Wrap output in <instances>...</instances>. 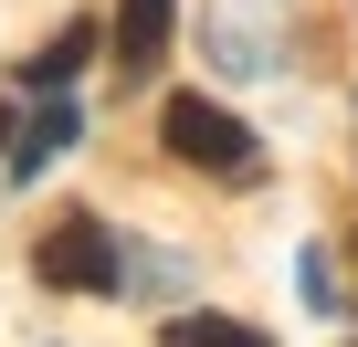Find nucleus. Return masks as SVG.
Instances as JSON below:
<instances>
[{"label":"nucleus","instance_id":"6","mask_svg":"<svg viewBox=\"0 0 358 347\" xmlns=\"http://www.w3.org/2000/svg\"><path fill=\"white\" fill-rule=\"evenodd\" d=\"M64 147H74V105H64V95H43V116L22 126V147H11V168H22V179H32V168H53Z\"/></svg>","mask_w":358,"mask_h":347},{"label":"nucleus","instance_id":"3","mask_svg":"<svg viewBox=\"0 0 358 347\" xmlns=\"http://www.w3.org/2000/svg\"><path fill=\"white\" fill-rule=\"evenodd\" d=\"M169 22H179V0H116V84L169 64Z\"/></svg>","mask_w":358,"mask_h":347},{"label":"nucleus","instance_id":"1","mask_svg":"<svg viewBox=\"0 0 358 347\" xmlns=\"http://www.w3.org/2000/svg\"><path fill=\"white\" fill-rule=\"evenodd\" d=\"M158 137H169L179 168H211V179H264L253 126H243L232 105H211V95H169V105H158Z\"/></svg>","mask_w":358,"mask_h":347},{"label":"nucleus","instance_id":"4","mask_svg":"<svg viewBox=\"0 0 358 347\" xmlns=\"http://www.w3.org/2000/svg\"><path fill=\"white\" fill-rule=\"evenodd\" d=\"M85 53H95V22H64V32H53V43L22 64V84H32V95H64V84L85 74Z\"/></svg>","mask_w":358,"mask_h":347},{"label":"nucleus","instance_id":"2","mask_svg":"<svg viewBox=\"0 0 358 347\" xmlns=\"http://www.w3.org/2000/svg\"><path fill=\"white\" fill-rule=\"evenodd\" d=\"M32 274H43L53 295H116V284H127V253H116V232H106V221H85V211H74V221H53V232H43Z\"/></svg>","mask_w":358,"mask_h":347},{"label":"nucleus","instance_id":"5","mask_svg":"<svg viewBox=\"0 0 358 347\" xmlns=\"http://www.w3.org/2000/svg\"><path fill=\"white\" fill-rule=\"evenodd\" d=\"M158 347H274V337H264V326H243V316L190 305V316H169V326H158Z\"/></svg>","mask_w":358,"mask_h":347}]
</instances>
